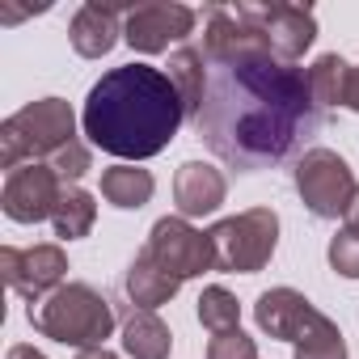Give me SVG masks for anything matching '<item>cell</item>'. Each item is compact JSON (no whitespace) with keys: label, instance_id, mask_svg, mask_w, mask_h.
Here are the masks:
<instances>
[{"label":"cell","instance_id":"5b68a950","mask_svg":"<svg viewBox=\"0 0 359 359\" xmlns=\"http://www.w3.org/2000/svg\"><path fill=\"white\" fill-rule=\"evenodd\" d=\"M216 241V271L233 275H258L279 245V216L271 208H250L241 216H229L212 229Z\"/></svg>","mask_w":359,"mask_h":359},{"label":"cell","instance_id":"8992f818","mask_svg":"<svg viewBox=\"0 0 359 359\" xmlns=\"http://www.w3.org/2000/svg\"><path fill=\"white\" fill-rule=\"evenodd\" d=\"M355 173L334 148H309L296 161V195L317 220H338L346 216L355 199Z\"/></svg>","mask_w":359,"mask_h":359},{"label":"cell","instance_id":"277c9868","mask_svg":"<svg viewBox=\"0 0 359 359\" xmlns=\"http://www.w3.org/2000/svg\"><path fill=\"white\" fill-rule=\"evenodd\" d=\"M76 140V114L64 97H39L0 123V165L13 173L30 161H51Z\"/></svg>","mask_w":359,"mask_h":359},{"label":"cell","instance_id":"30bf717a","mask_svg":"<svg viewBox=\"0 0 359 359\" xmlns=\"http://www.w3.org/2000/svg\"><path fill=\"white\" fill-rule=\"evenodd\" d=\"M237 13H241V22H250V26L266 39V47H271L279 60H287V64H296V60L313 47V39H317V18H313V9H304V5H237Z\"/></svg>","mask_w":359,"mask_h":359},{"label":"cell","instance_id":"5bb4252c","mask_svg":"<svg viewBox=\"0 0 359 359\" xmlns=\"http://www.w3.org/2000/svg\"><path fill=\"white\" fill-rule=\"evenodd\" d=\"M123 13H131L127 5H102V0H89V5L76 9L72 26H68V39H72V51L85 55V60H102L114 51V43L123 39Z\"/></svg>","mask_w":359,"mask_h":359},{"label":"cell","instance_id":"cb8c5ba5","mask_svg":"<svg viewBox=\"0 0 359 359\" xmlns=\"http://www.w3.org/2000/svg\"><path fill=\"white\" fill-rule=\"evenodd\" d=\"M208 359H258V342L237 325V330L212 334V342H208Z\"/></svg>","mask_w":359,"mask_h":359},{"label":"cell","instance_id":"ac0fdd59","mask_svg":"<svg viewBox=\"0 0 359 359\" xmlns=\"http://www.w3.org/2000/svg\"><path fill=\"white\" fill-rule=\"evenodd\" d=\"M169 81L182 93L187 118L195 123V114L203 106V93H208V55H203V47H177L169 55Z\"/></svg>","mask_w":359,"mask_h":359},{"label":"cell","instance_id":"e0dca14e","mask_svg":"<svg viewBox=\"0 0 359 359\" xmlns=\"http://www.w3.org/2000/svg\"><path fill=\"white\" fill-rule=\"evenodd\" d=\"M156 182H152V173L140 169V165H110L102 169V199L118 212H140L148 199H152Z\"/></svg>","mask_w":359,"mask_h":359},{"label":"cell","instance_id":"52a82bcc","mask_svg":"<svg viewBox=\"0 0 359 359\" xmlns=\"http://www.w3.org/2000/svg\"><path fill=\"white\" fill-rule=\"evenodd\" d=\"M144 250H148L177 283L216 271V241H212V233H199V229H195L191 220H182V216H161V220L152 224Z\"/></svg>","mask_w":359,"mask_h":359},{"label":"cell","instance_id":"9c48e42d","mask_svg":"<svg viewBox=\"0 0 359 359\" xmlns=\"http://www.w3.org/2000/svg\"><path fill=\"white\" fill-rule=\"evenodd\" d=\"M60 195H64L60 173L47 161H30V165H18L13 173H5L0 208H5V216L18 220V224H43V220L55 216Z\"/></svg>","mask_w":359,"mask_h":359},{"label":"cell","instance_id":"7c38bea8","mask_svg":"<svg viewBox=\"0 0 359 359\" xmlns=\"http://www.w3.org/2000/svg\"><path fill=\"white\" fill-rule=\"evenodd\" d=\"M321 317H325V313H317V304H313L304 292H296V287H271V292H262L258 304H254L258 330L271 334V338H279V342H292V346H296Z\"/></svg>","mask_w":359,"mask_h":359},{"label":"cell","instance_id":"3957f363","mask_svg":"<svg viewBox=\"0 0 359 359\" xmlns=\"http://www.w3.org/2000/svg\"><path fill=\"white\" fill-rule=\"evenodd\" d=\"M114 304L89 287V283H64L55 287L47 300L30 304V325L64 346L89 351V346H106V338L114 334Z\"/></svg>","mask_w":359,"mask_h":359},{"label":"cell","instance_id":"d4e9b609","mask_svg":"<svg viewBox=\"0 0 359 359\" xmlns=\"http://www.w3.org/2000/svg\"><path fill=\"white\" fill-rule=\"evenodd\" d=\"M330 266L342 279H359V233L342 229V233L330 237Z\"/></svg>","mask_w":359,"mask_h":359},{"label":"cell","instance_id":"8fae6325","mask_svg":"<svg viewBox=\"0 0 359 359\" xmlns=\"http://www.w3.org/2000/svg\"><path fill=\"white\" fill-rule=\"evenodd\" d=\"M0 271H5V283L26 296L30 304L47 300L55 287H64L68 275V254L60 245H30V250H0Z\"/></svg>","mask_w":359,"mask_h":359},{"label":"cell","instance_id":"44dd1931","mask_svg":"<svg viewBox=\"0 0 359 359\" xmlns=\"http://www.w3.org/2000/svg\"><path fill=\"white\" fill-rule=\"evenodd\" d=\"M199 321H203V330H212V334L237 330V325H241V304H237V296H233L229 287H220V283L203 287V296H199Z\"/></svg>","mask_w":359,"mask_h":359},{"label":"cell","instance_id":"7a4b0ae2","mask_svg":"<svg viewBox=\"0 0 359 359\" xmlns=\"http://www.w3.org/2000/svg\"><path fill=\"white\" fill-rule=\"evenodd\" d=\"M187 123L182 93L173 89L169 72L152 64H123L110 68L85 97L81 127L89 144L123 161H148L165 152Z\"/></svg>","mask_w":359,"mask_h":359},{"label":"cell","instance_id":"9a60e30c","mask_svg":"<svg viewBox=\"0 0 359 359\" xmlns=\"http://www.w3.org/2000/svg\"><path fill=\"white\" fill-rule=\"evenodd\" d=\"M177 283L148 250H140L135 258H131V266H127V275H123V292H127V300H131V309H148V313H156L161 304H169L173 296H177Z\"/></svg>","mask_w":359,"mask_h":359},{"label":"cell","instance_id":"4fadbf2b","mask_svg":"<svg viewBox=\"0 0 359 359\" xmlns=\"http://www.w3.org/2000/svg\"><path fill=\"white\" fill-rule=\"evenodd\" d=\"M229 195V182L224 173L208 161H182L173 173V203H177V216L182 220H195V216H212L220 212Z\"/></svg>","mask_w":359,"mask_h":359},{"label":"cell","instance_id":"484cf974","mask_svg":"<svg viewBox=\"0 0 359 359\" xmlns=\"http://www.w3.org/2000/svg\"><path fill=\"white\" fill-rule=\"evenodd\" d=\"M346 110L359 114V68H351V85H346Z\"/></svg>","mask_w":359,"mask_h":359},{"label":"cell","instance_id":"ba28073f","mask_svg":"<svg viewBox=\"0 0 359 359\" xmlns=\"http://www.w3.org/2000/svg\"><path fill=\"white\" fill-rule=\"evenodd\" d=\"M199 13L191 5H173V0H152V5H135L123 22V43L140 55H161L173 43H187L195 34Z\"/></svg>","mask_w":359,"mask_h":359},{"label":"cell","instance_id":"d6986e66","mask_svg":"<svg viewBox=\"0 0 359 359\" xmlns=\"http://www.w3.org/2000/svg\"><path fill=\"white\" fill-rule=\"evenodd\" d=\"M93 220H97V203H93V195L81 191V187H64L60 208H55V216H51L55 237H60V241L89 237V233H93Z\"/></svg>","mask_w":359,"mask_h":359},{"label":"cell","instance_id":"7402d4cb","mask_svg":"<svg viewBox=\"0 0 359 359\" xmlns=\"http://www.w3.org/2000/svg\"><path fill=\"white\" fill-rule=\"evenodd\" d=\"M296 359H346V342H342V330L321 317L300 342H296Z\"/></svg>","mask_w":359,"mask_h":359},{"label":"cell","instance_id":"2e32d148","mask_svg":"<svg viewBox=\"0 0 359 359\" xmlns=\"http://www.w3.org/2000/svg\"><path fill=\"white\" fill-rule=\"evenodd\" d=\"M123 351H127L131 359H169L173 334H169V325H165L156 313L131 309V313L123 317Z\"/></svg>","mask_w":359,"mask_h":359},{"label":"cell","instance_id":"83f0119b","mask_svg":"<svg viewBox=\"0 0 359 359\" xmlns=\"http://www.w3.org/2000/svg\"><path fill=\"white\" fill-rule=\"evenodd\" d=\"M342 224H346L351 233H359V191H355V199H351V208H346V216H342Z\"/></svg>","mask_w":359,"mask_h":359},{"label":"cell","instance_id":"6da1fadb","mask_svg":"<svg viewBox=\"0 0 359 359\" xmlns=\"http://www.w3.org/2000/svg\"><path fill=\"white\" fill-rule=\"evenodd\" d=\"M321 118L309 68L279 60L266 39H258L245 51L208 64V93L195 114V131L229 169L258 173L304 156Z\"/></svg>","mask_w":359,"mask_h":359},{"label":"cell","instance_id":"ffe728a7","mask_svg":"<svg viewBox=\"0 0 359 359\" xmlns=\"http://www.w3.org/2000/svg\"><path fill=\"white\" fill-rule=\"evenodd\" d=\"M346 85H351V64L342 55H321L309 68V89L317 97V106H346Z\"/></svg>","mask_w":359,"mask_h":359},{"label":"cell","instance_id":"603a6c76","mask_svg":"<svg viewBox=\"0 0 359 359\" xmlns=\"http://www.w3.org/2000/svg\"><path fill=\"white\" fill-rule=\"evenodd\" d=\"M47 165L60 173V182H64V187H76L81 177L93 169V156H89V148H85L81 140H72V144H68V148H60V152H55Z\"/></svg>","mask_w":359,"mask_h":359},{"label":"cell","instance_id":"f1b7e54d","mask_svg":"<svg viewBox=\"0 0 359 359\" xmlns=\"http://www.w3.org/2000/svg\"><path fill=\"white\" fill-rule=\"evenodd\" d=\"M76 359H118L114 351H106V346H89V351H81Z\"/></svg>","mask_w":359,"mask_h":359},{"label":"cell","instance_id":"4316f807","mask_svg":"<svg viewBox=\"0 0 359 359\" xmlns=\"http://www.w3.org/2000/svg\"><path fill=\"white\" fill-rule=\"evenodd\" d=\"M9 359H47V355L30 342H18V346H9Z\"/></svg>","mask_w":359,"mask_h":359}]
</instances>
